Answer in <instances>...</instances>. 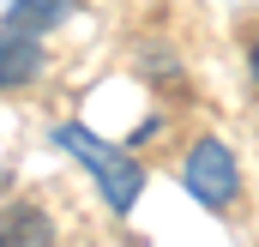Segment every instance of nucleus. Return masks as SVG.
<instances>
[{
	"label": "nucleus",
	"instance_id": "f03ea898",
	"mask_svg": "<svg viewBox=\"0 0 259 247\" xmlns=\"http://www.w3.org/2000/svg\"><path fill=\"white\" fill-rule=\"evenodd\" d=\"M181 181L205 211H229L235 193H241V163L229 157L223 139H193L187 157H181Z\"/></svg>",
	"mask_w": 259,
	"mask_h": 247
},
{
	"label": "nucleus",
	"instance_id": "7ed1b4c3",
	"mask_svg": "<svg viewBox=\"0 0 259 247\" xmlns=\"http://www.w3.org/2000/svg\"><path fill=\"white\" fill-rule=\"evenodd\" d=\"M36 72H42V43L30 30H18V24H6L0 30V91H18Z\"/></svg>",
	"mask_w": 259,
	"mask_h": 247
},
{
	"label": "nucleus",
	"instance_id": "39448f33",
	"mask_svg": "<svg viewBox=\"0 0 259 247\" xmlns=\"http://www.w3.org/2000/svg\"><path fill=\"white\" fill-rule=\"evenodd\" d=\"M0 247H55V229L36 205H12L0 223Z\"/></svg>",
	"mask_w": 259,
	"mask_h": 247
},
{
	"label": "nucleus",
	"instance_id": "20e7f679",
	"mask_svg": "<svg viewBox=\"0 0 259 247\" xmlns=\"http://www.w3.org/2000/svg\"><path fill=\"white\" fill-rule=\"evenodd\" d=\"M72 12H78V0H6V24H18V30H30V36L55 30Z\"/></svg>",
	"mask_w": 259,
	"mask_h": 247
},
{
	"label": "nucleus",
	"instance_id": "423d86ee",
	"mask_svg": "<svg viewBox=\"0 0 259 247\" xmlns=\"http://www.w3.org/2000/svg\"><path fill=\"white\" fill-rule=\"evenodd\" d=\"M247 72H253V85H259V36L247 43Z\"/></svg>",
	"mask_w": 259,
	"mask_h": 247
},
{
	"label": "nucleus",
	"instance_id": "f257e3e1",
	"mask_svg": "<svg viewBox=\"0 0 259 247\" xmlns=\"http://www.w3.org/2000/svg\"><path fill=\"white\" fill-rule=\"evenodd\" d=\"M61 151H72L84 163V175L103 187V199H109L115 217H127L133 205H139V193H145V163L139 157H127L121 145H109V139H97L84 127H61Z\"/></svg>",
	"mask_w": 259,
	"mask_h": 247
}]
</instances>
